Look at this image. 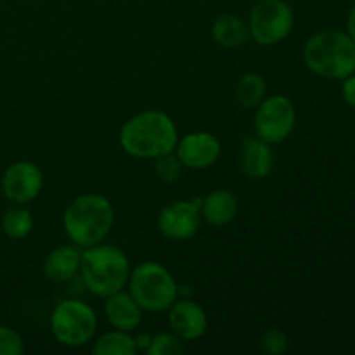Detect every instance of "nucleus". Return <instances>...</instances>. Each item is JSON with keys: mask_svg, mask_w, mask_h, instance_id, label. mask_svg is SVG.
Here are the masks:
<instances>
[{"mask_svg": "<svg viewBox=\"0 0 355 355\" xmlns=\"http://www.w3.org/2000/svg\"><path fill=\"white\" fill-rule=\"evenodd\" d=\"M120 146L137 159H156L175 151L179 130L168 113L146 110L128 118L120 128Z\"/></svg>", "mask_w": 355, "mask_h": 355, "instance_id": "nucleus-1", "label": "nucleus"}, {"mask_svg": "<svg viewBox=\"0 0 355 355\" xmlns=\"http://www.w3.org/2000/svg\"><path fill=\"white\" fill-rule=\"evenodd\" d=\"M114 224L113 203L97 193H85L71 200L62 214V229L80 250L104 243Z\"/></svg>", "mask_w": 355, "mask_h": 355, "instance_id": "nucleus-2", "label": "nucleus"}, {"mask_svg": "<svg viewBox=\"0 0 355 355\" xmlns=\"http://www.w3.org/2000/svg\"><path fill=\"white\" fill-rule=\"evenodd\" d=\"M130 260L127 253L113 245L90 246L82 250L80 277L89 293L106 298L125 290L130 276Z\"/></svg>", "mask_w": 355, "mask_h": 355, "instance_id": "nucleus-3", "label": "nucleus"}, {"mask_svg": "<svg viewBox=\"0 0 355 355\" xmlns=\"http://www.w3.org/2000/svg\"><path fill=\"white\" fill-rule=\"evenodd\" d=\"M304 62L321 78H347L355 73V42L342 30L318 31L305 42Z\"/></svg>", "mask_w": 355, "mask_h": 355, "instance_id": "nucleus-4", "label": "nucleus"}, {"mask_svg": "<svg viewBox=\"0 0 355 355\" xmlns=\"http://www.w3.org/2000/svg\"><path fill=\"white\" fill-rule=\"evenodd\" d=\"M127 291L144 312L168 311L179 298V284L165 266L158 262H142L130 270Z\"/></svg>", "mask_w": 355, "mask_h": 355, "instance_id": "nucleus-5", "label": "nucleus"}, {"mask_svg": "<svg viewBox=\"0 0 355 355\" xmlns=\"http://www.w3.org/2000/svg\"><path fill=\"white\" fill-rule=\"evenodd\" d=\"M52 336L62 347L78 349L92 342L97 333V314L82 300L59 302L51 314Z\"/></svg>", "mask_w": 355, "mask_h": 355, "instance_id": "nucleus-6", "label": "nucleus"}, {"mask_svg": "<svg viewBox=\"0 0 355 355\" xmlns=\"http://www.w3.org/2000/svg\"><path fill=\"white\" fill-rule=\"evenodd\" d=\"M295 24L293 9L284 0L253 3L248 17L250 38L260 45H276L290 37Z\"/></svg>", "mask_w": 355, "mask_h": 355, "instance_id": "nucleus-7", "label": "nucleus"}, {"mask_svg": "<svg viewBox=\"0 0 355 355\" xmlns=\"http://www.w3.org/2000/svg\"><path fill=\"white\" fill-rule=\"evenodd\" d=\"M297 125V107L290 97L274 94L255 107L253 130L257 137L272 144L284 142Z\"/></svg>", "mask_w": 355, "mask_h": 355, "instance_id": "nucleus-8", "label": "nucleus"}, {"mask_svg": "<svg viewBox=\"0 0 355 355\" xmlns=\"http://www.w3.org/2000/svg\"><path fill=\"white\" fill-rule=\"evenodd\" d=\"M200 200H179L162 208L156 217V225L162 236L170 241H187L194 238L201 227Z\"/></svg>", "mask_w": 355, "mask_h": 355, "instance_id": "nucleus-9", "label": "nucleus"}, {"mask_svg": "<svg viewBox=\"0 0 355 355\" xmlns=\"http://www.w3.org/2000/svg\"><path fill=\"white\" fill-rule=\"evenodd\" d=\"M44 187V173L40 166L28 159L10 163L0 180V189L6 200L14 205H26L33 201Z\"/></svg>", "mask_w": 355, "mask_h": 355, "instance_id": "nucleus-10", "label": "nucleus"}, {"mask_svg": "<svg viewBox=\"0 0 355 355\" xmlns=\"http://www.w3.org/2000/svg\"><path fill=\"white\" fill-rule=\"evenodd\" d=\"M177 158L184 165V168L205 170L214 166L218 162L222 153V144L214 134L205 130L191 132V134L179 137L175 146Z\"/></svg>", "mask_w": 355, "mask_h": 355, "instance_id": "nucleus-11", "label": "nucleus"}, {"mask_svg": "<svg viewBox=\"0 0 355 355\" xmlns=\"http://www.w3.org/2000/svg\"><path fill=\"white\" fill-rule=\"evenodd\" d=\"M168 326L184 343L196 342L208 329L207 312L191 298L179 297L168 309Z\"/></svg>", "mask_w": 355, "mask_h": 355, "instance_id": "nucleus-12", "label": "nucleus"}, {"mask_svg": "<svg viewBox=\"0 0 355 355\" xmlns=\"http://www.w3.org/2000/svg\"><path fill=\"white\" fill-rule=\"evenodd\" d=\"M239 170L245 177L252 180H262L270 175L274 168V153L269 142L260 137L246 135L239 146L238 155Z\"/></svg>", "mask_w": 355, "mask_h": 355, "instance_id": "nucleus-13", "label": "nucleus"}, {"mask_svg": "<svg viewBox=\"0 0 355 355\" xmlns=\"http://www.w3.org/2000/svg\"><path fill=\"white\" fill-rule=\"evenodd\" d=\"M104 315L111 328L134 333L142 324L144 311L128 291L120 290L104 298Z\"/></svg>", "mask_w": 355, "mask_h": 355, "instance_id": "nucleus-14", "label": "nucleus"}, {"mask_svg": "<svg viewBox=\"0 0 355 355\" xmlns=\"http://www.w3.org/2000/svg\"><path fill=\"white\" fill-rule=\"evenodd\" d=\"M80 263H82V250L78 246L62 245L47 253L42 266L45 279L51 283L61 284L69 283L80 274Z\"/></svg>", "mask_w": 355, "mask_h": 355, "instance_id": "nucleus-15", "label": "nucleus"}, {"mask_svg": "<svg viewBox=\"0 0 355 355\" xmlns=\"http://www.w3.org/2000/svg\"><path fill=\"white\" fill-rule=\"evenodd\" d=\"M201 218L214 227L231 224L239 211V201L232 191L214 189L201 198Z\"/></svg>", "mask_w": 355, "mask_h": 355, "instance_id": "nucleus-16", "label": "nucleus"}, {"mask_svg": "<svg viewBox=\"0 0 355 355\" xmlns=\"http://www.w3.org/2000/svg\"><path fill=\"white\" fill-rule=\"evenodd\" d=\"M211 37L220 47L238 49L250 40L248 23L236 14H220L211 24Z\"/></svg>", "mask_w": 355, "mask_h": 355, "instance_id": "nucleus-17", "label": "nucleus"}, {"mask_svg": "<svg viewBox=\"0 0 355 355\" xmlns=\"http://www.w3.org/2000/svg\"><path fill=\"white\" fill-rule=\"evenodd\" d=\"M236 99L245 110H255L267 97V82L260 73H245L236 83Z\"/></svg>", "mask_w": 355, "mask_h": 355, "instance_id": "nucleus-18", "label": "nucleus"}, {"mask_svg": "<svg viewBox=\"0 0 355 355\" xmlns=\"http://www.w3.org/2000/svg\"><path fill=\"white\" fill-rule=\"evenodd\" d=\"M33 214L24 205H14L3 211L0 227L9 239H24L33 231Z\"/></svg>", "mask_w": 355, "mask_h": 355, "instance_id": "nucleus-19", "label": "nucleus"}, {"mask_svg": "<svg viewBox=\"0 0 355 355\" xmlns=\"http://www.w3.org/2000/svg\"><path fill=\"white\" fill-rule=\"evenodd\" d=\"M92 352L96 355H135L139 350L132 333L113 328L96 340Z\"/></svg>", "mask_w": 355, "mask_h": 355, "instance_id": "nucleus-20", "label": "nucleus"}, {"mask_svg": "<svg viewBox=\"0 0 355 355\" xmlns=\"http://www.w3.org/2000/svg\"><path fill=\"white\" fill-rule=\"evenodd\" d=\"M184 165L177 158L175 153H168L165 156H159L155 159V173L162 182L175 184L182 175Z\"/></svg>", "mask_w": 355, "mask_h": 355, "instance_id": "nucleus-21", "label": "nucleus"}, {"mask_svg": "<svg viewBox=\"0 0 355 355\" xmlns=\"http://www.w3.org/2000/svg\"><path fill=\"white\" fill-rule=\"evenodd\" d=\"M146 352L149 355H180L184 352V342L172 331L159 333L153 336Z\"/></svg>", "mask_w": 355, "mask_h": 355, "instance_id": "nucleus-22", "label": "nucleus"}, {"mask_svg": "<svg viewBox=\"0 0 355 355\" xmlns=\"http://www.w3.org/2000/svg\"><path fill=\"white\" fill-rule=\"evenodd\" d=\"M260 347L269 355H281L290 347V338L286 333L279 328H269L260 338Z\"/></svg>", "mask_w": 355, "mask_h": 355, "instance_id": "nucleus-23", "label": "nucleus"}, {"mask_svg": "<svg viewBox=\"0 0 355 355\" xmlns=\"http://www.w3.org/2000/svg\"><path fill=\"white\" fill-rule=\"evenodd\" d=\"M24 342L16 329L0 324V355H21Z\"/></svg>", "mask_w": 355, "mask_h": 355, "instance_id": "nucleus-24", "label": "nucleus"}, {"mask_svg": "<svg viewBox=\"0 0 355 355\" xmlns=\"http://www.w3.org/2000/svg\"><path fill=\"white\" fill-rule=\"evenodd\" d=\"M342 97L347 106L355 110V73L342 80Z\"/></svg>", "mask_w": 355, "mask_h": 355, "instance_id": "nucleus-25", "label": "nucleus"}, {"mask_svg": "<svg viewBox=\"0 0 355 355\" xmlns=\"http://www.w3.org/2000/svg\"><path fill=\"white\" fill-rule=\"evenodd\" d=\"M347 33L355 42V6L350 7L349 14H347Z\"/></svg>", "mask_w": 355, "mask_h": 355, "instance_id": "nucleus-26", "label": "nucleus"}, {"mask_svg": "<svg viewBox=\"0 0 355 355\" xmlns=\"http://www.w3.org/2000/svg\"><path fill=\"white\" fill-rule=\"evenodd\" d=\"M135 345H137V350H148L149 343H151V335H135Z\"/></svg>", "mask_w": 355, "mask_h": 355, "instance_id": "nucleus-27", "label": "nucleus"}, {"mask_svg": "<svg viewBox=\"0 0 355 355\" xmlns=\"http://www.w3.org/2000/svg\"><path fill=\"white\" fill-rule=\"evenodd\" d=\"M246 2H252V3H257V2H262V0H246Z\"/></svg>", "mask_w": 355, "mask_h": 355, "instance_id": "nucleus-28", "label": "nucleus"}]
</instances>
